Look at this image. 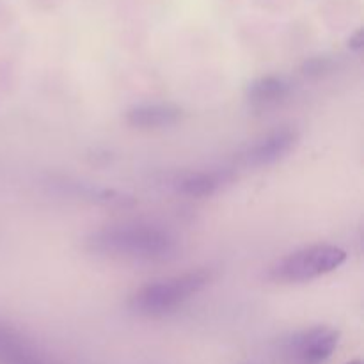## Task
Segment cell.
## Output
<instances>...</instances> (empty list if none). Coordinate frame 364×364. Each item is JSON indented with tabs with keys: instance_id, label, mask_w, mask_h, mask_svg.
I'll return each mask as SVG.
<instances>
[{
	"instance_id": "obj_9",
	"label": "cell",
	"mask_w": 364,
	"mask_h": 364,
	"mask_svg": "<svg viewBox=\"0 0 364 364\" xmlns=\"http://www.w3.org/2000/svg\"><path fill=\"white\" fill-rule=\"evenodd\" d=\"M0 364H46L31 350L23 338L13 329L0 326Z\"/></svg>"
},
{
	"instance_id": "obj_6",
	"label": "cell",
	"mask_w": 364,
	"mask_h": 364,
	"mask_svg": "<svg viewBox=\"0 0 364 364\" xmlns=\"http://www.w3.org/2000/svg\"><path fill=\"white\" fill-rule=\"evenodd\" d=\"M183 117L181 107L169 102H153V103H139L130 107L124 112V121L130 127L139 130H156V128L173 127Z\"/></svg>"
},
{
	"instance_id": "obj_10",
	"label": "cell",
	"mask_w": 364,
	"mask_h": 364,
	"mask_svg": "<svg viewBox=\"0 0 364 364\" xmlns=\"http://www.w3.org/2000/svg\"><path fill=\"white\" fill-rule=\"evenodd\" d=\"M334 70V60L327 55L309 57L301 66V71L308 78H322Z\"/></svg>"
},
{
	"instance_id": "obj_7",
	"label": "cell",
	"mask_w": 364,
	"mask_h": 364,
	"mask_svg": "<svg viewBox=\"0 0 364 364\" xmlns=\"http://www.w3.org/2000/svg\"><path fill=\"white\" fill-rule=\"evenodd\" d=\"M235 181V173L231 169H212V171H198V173H188L181 176L174 183L176 191L187 198H210L217 194Z\"/></svg>"
},
{
	"instance_id": "obj_8",
	"label": "cell",
	"mask_w": 364,
	"mask_h": 364,
	"mask_svg": "<svg viewBox=\"0 0 364 364\" xmlns=\"http://www.w3.org/2000/svg\"><path fill=\"white\" fill-rule=\"evenodd\" d=\"M290 91L291 84L288 78L279 77V75H265V77H258L249 82L247 87H245V98L252 105L267 107L279 103L281 100L290 95Z\"/></svg>"
},
{
	"instance_id": "obj_11",
	"label": "cell",
	"mask_w": 364,
	"mask_h": 364,
	"mask_svg": "<svg viewBox=\"0 0 364 364\" xmlns=\"http://www.w3.org/2000/svg\"><path fill=\"white\" fill-rule=\"evenodd\" d=\"M348 46H350L352 50H361V46H363L361 32H358V34H355V38H352V41H348Z\"/></svg>"
},
{
	"instance_id": "obj_5",
	"label": "cell",
	"mask_w": 364,
	"mask_h": 364,
	"mask_svg": "<svg viewBox=\"0 0 364 364\" xmlns=\"http://www.w3.org/2000/svg\"><path fill=\"white\" fill-rule=\"evenodd\" d=\"M299 141H301L299 130L290 127L277 128V130L270 132L265 137L259 139L258 142L249 146L242 155V160H244L245 166L251 167L274 166L279 160L287 159L297 148Z\"/></svg>"
},
{
	"instance_id": "obj_3",
	"label": "cell",
	"mask_w": 364,
	"mask_h": 364,
	"mask_svg": "<svg viewBox=\"0 0 364 364\" xmlns=\"http://www.w3.org/2000/svg\"><path fill=\"white\" fill-rule=\"evenodd\" d=\"M347 262V252L333 244H316L290 252L277 259L267 272V277L274 283L294 284L334 272Z\"/></svg>"
},
{
	"instance_id": "obj_1",
	"label": "cell",
	"mask_w": 364,
	"mask_h": 364,
	"mask_svg": "<svg viewBox=\"0 0 364 364\" xmlns=\"http://www.w3.org/2000/svg\"><path fill=\"white\" fill-rule=\"evenodd\" d=\"M92 255L130 262H167L178 252L176 238L151 224H116L96 230L85 238Z\"/></svg>"
},
{
	"instance_id": "obj_2",
	"label": "cell",
	"mask_w": 364,
	"mask_h": 364,
	"mask_svg": "<svg viewBox=\"0 0 364 364\" xmlns=\"http://www.w3.org/2000/svg\"><path fill=\"white\" fill-rule=\"evenodd\" d=\"M210 279V270H192L181 276L149 283L132 295L128 308L141 316H166L205 290Z\"/></svg>"
},
{
	"instance_id": "obj_4",
	"label": "cell",
	"mask_w": 364,
	"mask_h": 364,
	"mask_svg": "<svg viewBox=\"0 0 364 364\" xmlns=\"http://www.w3.org/2000/svg\"><path fill=\"white\" fill-rule=\"evenodd\" d=\"M340 343V333L331 327L318 326L295 333L287 341L288 354L304 364L327 361Z\"/></svg>"
}]
</instances>
